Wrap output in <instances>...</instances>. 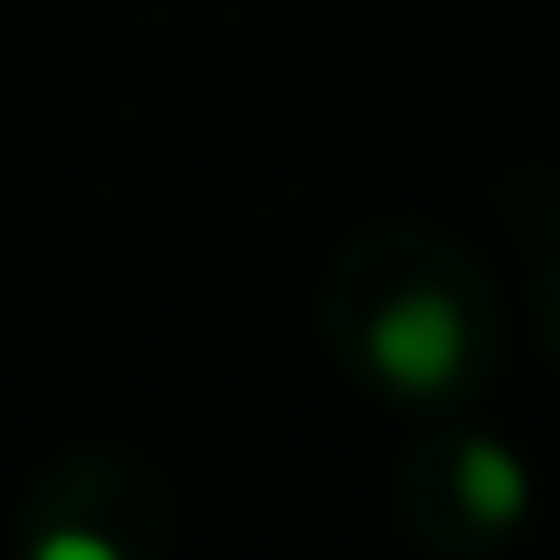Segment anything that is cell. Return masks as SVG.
Here are the masks:
<instances>
[{
  "mask_svg": "<svg viewBox=\"0 0 560 560\" xmlns=\"http://www.w3.org/2000/svg\"><path fill=\"white\" fill-rule=\"evenodd\" d=\"M460 353H468V330H460L445 292H399L369 323V361L392 392H415V399L445 392L460 376Z\"/></svg>",
  "mask_w": 560,
  "mask_h": 560,
  "instance_id": "cell-1",
  "label": "cell"
},
{
  "mask_svg": "<svg viewBox=\"0 0 560 560\" xmlns=\"http://www.w3.org/2000/svg\"><path fill=\"white\" fill-rule=\"evenodd\" d=\"M460 499H468L476 522H522V506H529V476H522V460H514L506 445L468 438V453H460Z\"/></svg>",
  "mask_w": 560,
  "mask_h": 560,
  "instance_id": "cell-2",
  "label": "cell"
},
{
  "mask_svg": "<svg viewBox=\"0 0 560 560\" xmlns=\"http://www.w3.org/2000/svg\"><path fill=\"white\" fill-rule=\"evenodd\" d=\"M39 560H108V545L101 537H47Z\"/></svg>",
  "mask_w": 560,
  "mask_h": 560,
  "instance_id": "cell-3",
  "label": "cell"
}]
</instances>
